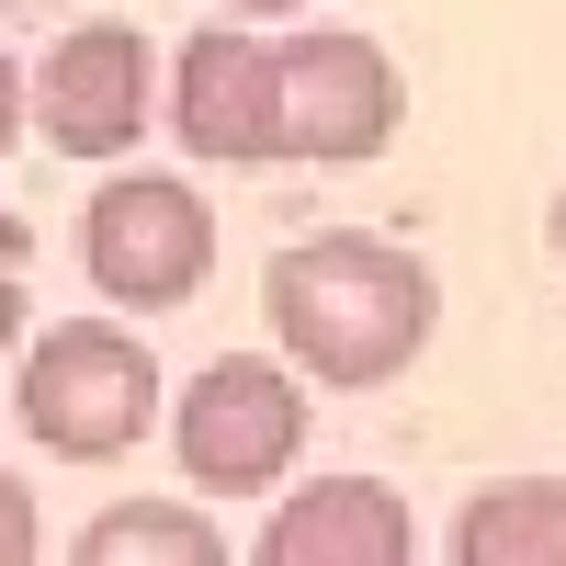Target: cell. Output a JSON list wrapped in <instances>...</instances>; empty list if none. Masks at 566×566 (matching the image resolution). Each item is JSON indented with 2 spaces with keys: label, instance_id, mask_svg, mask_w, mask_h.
<instances>
[{
  "label": "cell",
  "instance_id": "4",
  "mask_svg": "<svg viewBox=\"0 0 566 566\" xmlns=\"http://www.w3.org/2000/svg\"><path fill=\"white\" fill-rule=\"evenodd\" d=\"M272 125H283V159H306V170H363V159L397 148L408 80H397V57H386L374 34H340V23L283 34V45H272Z\"/></svg>",
  "mask_w": 566,
  "mask_h": 566
},
{
  "label": "cell",
  "instance_id": "9",
  "mask_svg": "<svg viewBox=\"0 0 566 566\" xmlns=\"http://www.w3.org/2000/svg\"><path fill=\"white\" fill-rule=\"evenodd\" d=\"M464 566H566V476H499L453 510Z\"/></svg>",
  "mask_w": 566,
  "mask_h": 566
},
{
  "label": "cell",
  "instance_id": "11",
  "mask_svg": "<svg viewBox=\"0 0 566 566\" xmlns=\"http://www.w3.org/2000/svg\"><path fill=\"white\" fill-rule=\"evenodd\" d=\"M45 555V522H34V488L0 464V566H34Z\"/></svg>",
  "mask_w": 566,
  "mask_h": 566
},
{
  "label": "cell",
  "instance_id": "5",
  "mask_svg": "<svg viewBox=\"0 0 566 566\" xmlns=\"http://www.w3.org/2000/svg\"><path fill=\"white\" fill-rule=\"evenodd\" d=\"M80 272L103 306H193L205 272H216V216L193 181L170 170H114L103 193L80 205Z\"/></svg>",
  "mask_w": 566,
  "mask_h": 566
},
{
  "label": "cell",
  "instance_id": "3",
  "mask_svg": "<svg viewBox=\"0 0 566 566\" xmlns=\"http://www.w3.org/2000/svg\"><path fill=\"white\" fill-rule=\"evenodd\" d=\"M159 419H170V453L193 476V499H261L306 453V374L283 352H216Z\"/></svg>",
  "mask_w": 566,
  "mask_h": 566
},
{
  "label": "cell",
  "instance_id": "6",
  "mask_svg": "<svg viewBox=\"0 0 566 566\" xmlns=\"http://www.w3.org/2000/svg\"><path fill=\"white\" fill-rule=\"evenodd\" d=\"M148 114H159V57L136 23H80L23 80V136H45L57 159H125Z\"/></svg>",
  "mask_w": 566,
  "mask_h": 566
},
{
  "label": "cell",
  "instance_id": "15",
  "mask_svg": "<svg viewBox=\"0 0 566 566\" xmlns=\"http://www.w3.org/2000/svg\"><path fill=\"white\" fill-rule=\"evenodd\" d=\"M555 261H566V181H555Z\"/></svg>",
  "mask_w": 566,
  "mask_h": 566
},
{
  "label": "cell",
  "instance_id": "14",
  "mask_svg": "<svg viewBox=\"0 0 566 566\" xmlns=\"http://www.w3.org/2000/svg\"><path fill=\"white\" fill-rule=\"evenodd\" d=\"M216 12H239V23H283V12H317V0H216Z\"/></svg>",
  "mask_w": 566,
  "mask_h": 566
},
{
  "label": "cell",
  "instance_id": "10",
  "mask_svg": "<svg viewBox=\"0 0 566 566\" xmlns=\"http://www.w3.org/2000/svg\"><path fill=\"white\" fill-rule=\"evenodd\" d=\"M80 566H227V522L193 499H114L103 522H80Z\"/></svg>",
  "mask_w": 566,
  "mask_h": 566
},
{
  "label": "cell",
  "instance_id": "1",
  "mask_svg": "<svg viewBox=\"0 0 566 566\" xmlns=\"http://www.w3.org/2000/svg\"><path fill=\"white\" fill-rule=\"evenodd\" d=\"M261 317L272 352L328 397H374L431 352L442 328V272L408 239H374V227H317V239H283L261 261Z\"/></svg>",
  "mask_w": 566,
  "mask_h": 566
},
{
  "label": "cell",
  "instance_id": "13",
  "mask_svg": "<svg viewBox=\"0 0 566 566\" xmlns=\"http://www.w3.org/2000/svg\"><path fill=\"white\" fill-rule=\"evenodd\" d=\"M12 352H23V283H12V261H0V374H12Z\"/></svg>",
  "mask_w": 566,
  "mask_h": 566
},
{
  "label": "cell",
  "instance_id": "8",
  "mask_svg": "<svg viewBox=\"0 0 566 566\" xmlns=\"http://www.w3.org/2000/svg\"><path fill=\"white\" fill-rule=\"evenodd\" d=\"M419 522L386 476H317L283 488V510L261 522V566H408Z\"/></svg>",
  "mask_w": 566,
  "mask_h": 566
},
{
  "label": "cell",
  "instance_id": "2",
  "mask_svg": "<svg viewBox=\"0 0 566 566\" xmlns=\"http://www.w3.org/2000/svg\"><path fill=\"white\" fill-rule=\"evenodd\" d=\"M0 386H12L23 431L57 453V464H125L136 442L159 431V408H170L148 340L114 328V317H57V328H34Z\"/></svg>",
  "mask_w": 566,
  "mask_h": 566
},
{
  "label": "cell",
  "instance_id": "7",
  "mask_svg": "<svg viewBox=\"0 0 566 566\" xmlns=\"http://www.w3.org/2000/svg\"><path fill=\"white\" fill-rule=\"evenodd\" d=\"M170 136L205 170H272L283 125H272V34H250L239 12H216L170 69Z\"/></svg>",
  "mask_w": 566,
  "mask_h": 566
},
{
  "label": "cell",
  "instance_id": "12",
  "mask_svg": "<svg viewBox=\"0 0 566 566\" xmlns=\"http://www.w3.org/2000/svg\"><path fill=\"white\" fill-rule=\"evenodd\" d=\"M23 148V69H12V45H0V159Z\"/></svg>",
  "mask_w": 566,
  "mask_h": 566
}]
</instances>
